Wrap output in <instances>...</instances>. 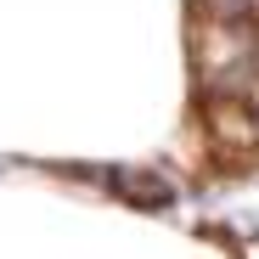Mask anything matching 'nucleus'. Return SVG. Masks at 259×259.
I'll list each match as a JSON object with an SVG mask.
<instances>
[{
    "mask_svg": "<svg viewBox=\"0 0 259 259\" xmlns=\"http://www.w3.org/2000/svg\"><path fill=\"white\" fill-rule=\"evenodd\" d=\"M203 130L226 163H259V107L242 91H208L203 96Z\"/></svg>",
    "mask_w": 259,
    "mask_h": 259,
    "instance_id": "1",
    "label": "nucleus"
},
{
    "mask_svg": "<svg viewBox=\"0 0 259 259\" xmlns=\"http://www.w3.org/2000/svg\"><path fill=\"white\" fill-rule=\"evenodd\" d=\"M113 186H118L124 197H136L141 208H163V203H169V186H163L158 175H141V169H118Z\"/></svg>",
    "mask_w": 259,
    "mask_h": 259,
    "instance_id": "2",
    "label": "nucleus"
},
{
    "mask_svg": "<svg viewBox=\"0 0 259 259\" xmlns=\"http://www.w3.org/2000/svg\"><path fill=\"white\" fill-rule=\"evenodd\" d=\"M242 259H259V242H248V248H242Z\"/></svg>",
    "mask_w": 259,
    "mask_h": 259,
    "instance_id": "3",
    "label": "nucleus"
}]
</instances>
